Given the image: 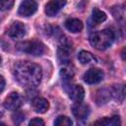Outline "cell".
I'll return each instance as SVG.
<instances>
[{
	"label": "cell",
	"instance_id": "obj_1",
	"mask_svg": "<svg viewBox=\"0 0 126 126\" xmlns=\"http://www.w3.org/2000/svg\"><path fill=\"white\" fill-rule=\"evenodd\" d=\"M15 79L24 87H36L42 77V71L39 65L31 61H22L16 64L14 68Z\"/></svg>",
	"mask_w": 126,
	"mask_h": 126
},
{
	"label": "cell",
	"instance_id": "obj_2",
	"mask_svg": "<svg viewBox=\"0 0 126 126\" xmlns=\"http://www.w3.org/2000/svg\"><path fill=\"white\" fill-rule=\"evenodd\" d=\"M114 40V33L110 30H102L94 32L90 35V43L93 47L98 50H105Z\"/></svg>",
	"mask_w": 126,
	"mask_h": 126
},
{
	"label": "cell",
	"instance_id": "obj_3",
	"mask_svg": "<svg viewBox=\"0 0 126 126\" xmlns=\"http://www.w3.org/2000/svg\"><path fill=\"white\" fill-rule=\"evenodd\" d=\"M17 49L33 55V56H40L45 52V46L42 42L37 40H27V41H21L17 43Z\"/></svg>",
	"mask_w": 126,
	"mask_h": 126
},
{
	"label": "cell",
	"instance_id": "obj_4",
	"mask_svg": "<svg viewBox=\"0 0 126 126\" xmlns=\"http://www.w3.org/2000/svg\"><path fill=\"white\" fill-rule=\"evenodd\" d=\"M72 50V43L68 38H61L58 46V58L62 64H67L70 61V52Z\"/></svg>",
	"mask_w": 126,
	"mask_h": 126
},
{
	"label": "cell",
	"instance_id": "obj_5",
	"mask_svg": "<svg viewBox=\"0 0 126 126\" xmlns=\"http://www.w3.org/2000/svg\"><path fill=\"white\" fill-rule=\"evenodd\" d=\"M22 103H23L22 96L16 92H13L10 94H8V96H6L4 100L5 108L8 110H13V111L18 110L21 107Z\"/></svg>",
	"mask_w": 126,
	"mask_h": 126
},
{
	"label": "cell",
	"instance_id": "obj_6",
	"mask_svg": "<svg viewBox=\"0 0 126 126\" xmlns=\"http://www.w3.org/2000/svg\"><path fill=\"white\" fill-rule=\"evenodd\" d=\"M103 72L98 68H91L84 75V81L87 84L94 85L99 83L103 79Z\"/></svg>",
	"mask_w": 126,
	"mask_h": 126
},
{
	"label": "cell",
	"instance_id": "obj_7",
	"mask_svg": "<svg viewBox=\"0 0 126 126\" xmlns=\"http://www.w3.org/2000/svg\"><path fill=\"white\" fill-rule=\"evenodd\" d=\"M72 112H73V115L78 120H83L89 116L90 106L82 101H77L72 106Z\"/></svg>",
	"mask_w": 126,
	"mask_h": 126
},
{
	"label": "cell",
	"instance_id": "obj_8",
	"mask_svg": "<svg viewBox=\"0 0 126 126\" xmlns=\"http://www.w3.org/2000/svg\"><path fill=\"white\" fill-rule=\"evenodd\" d=\"M37 10V4L34 0H24L19 7V15L23 17H30Z\"/></svg>",
	"mask_w": 126,
	"mask_h": 126
},
{
	"label": "cell",
	"instance_id": "obj_9",
	"mask_svg": "<svg viewBox=\"0 0 126 126\" xmlns=\"http://www.w3.org/2000/svg\"><path fill=\"white\" fill-rule=\"evenodd\" d=\"M7 33L12 38H22L26 34V26L21 22H14L9 27Z\"/></svg>",
	"mask_w": 126,
	"mask_h": 126
},
{
	"label": "cell",
	"instance_id": "obj_10",
	"mask_svg": "<svg viewBox=\"0 0 126 126\" xmlns=\"http://www.w3.org/2000/svg\"><path fill=\"white\" fill-rule=\"evenodd\" d=\"M65 5L66 0H50L45 5L44 12L48 17H54Z\"/></svg>",
	"mask_w": 126,
	"mask_h": 126
},
{
	"label": "cell",
	"instance_id": "obj_11",
	"mask_svg": "<svg viewBox=\"0 0 126 126\" xmlns=\"http://www.w3.org/2000/svg\"><path fill=\"white\" fill-rule=\"evenodd\" d=\"M66 92L68 93L69 97L75 102L82 101L84 96H85V91H84L83 87L80 85H73L72 84L70 87H68L66 89Z\"/></svg>",
	"mask_w": 126,
	"mask_h": 126
},
{
	"label": "cell",
	"instance_id": "obj_12",
	"mask_svg": "<svg viewBox=\"0 0 126 126\" xmlns=\"http://www.w3.org/2000/svg\"><path fill=\"white\" fill-rule=\"evenodd\" d=\"M32 107L37 113H44L49 108V103L43 97H35L32 101Z\"/></svg>",
	"mask_w": 126,
	"mask_h": 126
},
{
	"label": "cell",
	"instance_id": "obj_13",
	"mask_svg": "<svg viewBox=\"0 0 126 126\" xmlns=\"http://www.w3.org/2000/svg\"><path fill=\"white\" fill-rule=\"evenodd\" d=\"M65 28L71 32H79L83 30V23L78 19H68L65 22Z\"/></svg>",
	"mask_w": 126,
	"mask_h": 126
},
{
	"label": "cell",
	"instance_id": "obj_14",
	"mask_svg": "<svg viewBox=\"0 0 126 126\" xmlns=\"http://www.w3.org/2000/svg\"><path fill=\"white\" fill-rule=\"evenodd\" d=\"M60 77H61V80H62V84L65 88V90L70 87L72 85V80H73V72L67 68H63L61 71H60Z\"/></svg>",
	"mask_w": 126,
	"mask_h": 126
},
{
	"label": "cell",
	"instance_id": "obj_15",
	"mask_svg": "<svg viewBox=\"0 0 126 126\" xmlns=\"http://www.w3.org/2000/svg\"><path fill=\"white\" fill-rule=\"evenodd\" d=\"M78 60L83 65L90 64L92 62H95L96 61L95 58H94V56L91 52L86 51V50H82V51L79 52V54H78Z\"/></svg>",
	"mask_w": 126,
	"mask_h": 126
},
{
	"label": "cell",
	"instance_id": "obj_16",
	"mask_svg": "<svg viewBox=\"0 0 126 126\" xmlns=\"http://www.w3.org/2000/svg\"><path fill=\"white\" fill-rule=\"evenodd\" d=\"M106 20V14L97 8H94L92 12V21L94 25H98Z\"/></svg>",
	"mask_w": 126,
	"mask_h": 126
},
{
	"label": "cell",
	"instance_id": "obj_17",
	"mask_svg": "<svg viewBox=\"0 0 126 126\" xmlns=\"http://www.w3.org/2000/svg\"><path fill=\"white\" fill-rule=\"evenodd\" d=\"M94 124H99V125H105V126H116V125H119L120 124V119H119V116L115 115L113 117H104L100 120H97L94 122Z\"/></svg>",
	"mask_w": 126,
	"mask_h": 126
},
{
	"label": "cell",
	"instance_id": "obj_18",
	"mask_svg": "<svg viewBox=\"0 0 126 126\" xmlns=\"http://www.w3.org/2000/svg\"><path fill=\"white\" fill-rule=\"evenodd\" d=\"M72 124H73L72 120L69 117L65 116V115L58 116L54 121V125L55 126H71Z\"/></svg>",
	"mask_w": 126,
	"mask_h": 126
},
{
	"label": "cell",
	"instance_id": "obj_19",
	"mask_svg": "<svg viewBox=\"0 0 126 126\" xmlns=\"http://www.w3.org/2000/svg\"><path fill=\"white\" fill-rule=\"evenodd\" d=\"M14 5V0H0V11L10 10Z\"/></svg>",
	"mask_w": 126,
	"mask_h": 126
},
{
	"label": "cell",
	"instance_id": "obj_20",
	"mask_svg": "<svg viewBox=\"0 0 126 126\" xmlns=\"http://www.w3.org/2000/svg\"><path fill=\"white\" fill-rule=\"evenodd\" d=\"M24 120H25V115H24L22 112L16 110V113L13 115V121H14V123L20 124V123H21L22 121H24Z\"/></svg>",
	"mask_w": 126,
	"mask_h": 126
},
{
	"label": "cell",
	"instance_id": "obj_21",
	"mask_svg": "<svg viewBox=\"0 0 126 126\" xmlns=\"http://www.w3.org/2000/svg\"><path fill=\"white\" fill-rule=\"evenodd\" d=\"M30 125H32V126H43L44 125V121L41 119V118H33L30 121Z\"/></svg>",
	"mask_w": 126,
	"mask_h": 126
},
{
	"label": "cell",
	"instance_id": "obj_22",
	"mask_svg": "<svg viewBox=\"0 0 126 126\" xmlns=\"http://www.w3.org/2000/svg\"><path fill=\"white\" fill-rule=\"evenodd\" d=\"M4 88H5V79L3 76L0 75V94L3 92Z\"/></svg>",
	"mask_w": 126,
	"mask_h": 126
},
{
	"label": "cell",
	"instance_id": "obj_23",
	"mask_svg": "<svg viewBox=\"0 0 126 126\" xmlns=\"http://www.w3.org/2000/svg\"><path fill=\"white\" fill-rule=\"evenodd\" d=\"M3 113H4V110H3V108H2V106L0 105V117L3 115Z\"/></svg>",
	"mask_w": 126,
	"mask_h": 126
},
{
	"label": "cell",
	"instance_id": "obj_24",
	"mask_svg": "<svg viewBox=\"0 0 126 126\" xmlns=\"http://www.w3.org/2000/svg\"><path fill=\"white\" fill-rule=\"evenodd\" d=\"M0 64H1V57H0Z\"/></svg>",
	"mask_w": 126,
	"mask_h": 126
}]
</instances>
